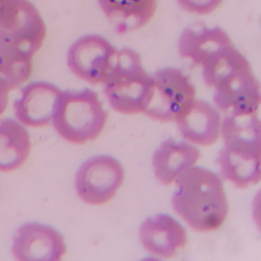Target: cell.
Listing matches in <instances>:
<instances>
[{
	"mask_svg": "<svg viewBox=\"0 0 261 261\" xmlns=\"http://www.w3.org/2000/svg\"><path fill=\"white\" fill-rule=\"evenodd\" d=\"M118 50L98 35H87L76 40L67 53L70 71L81 80L97 85L105 84L109 77Z\"/></svg>",
	"mask_w": 261,
	"mask_h": 261,
	"instance_id": "cell-7",
	"label": "cell"
},
{
	"mask_svg": "<svg viewBox=\"0 0 261 261\" xmlns=\"http://www.w3.org/2000/svg\"><path fill=\"white\" fill-rule=\"evenodd\" d=\"M152 96L143 114L160 123L175 122L196 96L189 76L178 68L159 70L152 76Z\"/></svg>",
	"mask_w": 261,
	"mask_h": 261,
	"instance_id": "cell-6",
	"label": "cell"
},
{
	"mask_svg": "<svg viewBox=\"0 0 261 261\" xmlns=\"http://www.w3.org/2000/svg\"><path fill=\"white\" fill-rule=\"evenodd\" d=\"M20 98L14 102L17 120L29 127L41 128L53 122L62 91L46 82L30 83L22 88Z\"/></svg>",
	"mask_w": 261,
	"mask_h": 261,
	"instance_id": "cell-10",
	"label": "cell"
},
{
	"mask_svg": "<svg viewBox=\"0 0 261 261\" xmlns=\"http://www.w3.org/2000/svg\"><path fill=\"white\" fill-rule=\"evenodd\" d=\"M47 36L45 22L29 0H0V42L34 56Z\"/></svg>",
	"mask_w": 261,
	"mask_h": 261,
	"instance_id": "cell-5",
	"label": "cell"
},
{
	"mask_svg": "<svg viewBox=\"0 0 261 261\" xmlns=\"http://www.w3.org/2000/svg\"><path fill=\"white\" fill-rule=\"evenodd\" d=\"M121 163L109 155H97L85 161L77 170L75 189L85 203L100 205L112 200L124 181Z\"/></svg>",
	"mask_w": 261,
	"mask_h": 261,
	"instance_id": "cell-8",
	"label": "cell"
},
{
	"mask_svg": "<svg viewBox=\"0 0 261 261\" xmlns=\"http://www.w3.org/2000/svg\"><path fill=\"white\" fill-rule=\"evenodd\" d=\"M200 157L201 152L195 146L168 139L160 144L152 156L155 178L164 186H169L185 171L192 167Z\"/></svg>",
	"mask_w": 261,
	"mask_h": 261,
	"instance_id": "cell-14",
	"label": "cell"
},
{
	"mask_svg": "<svg viewBox=\"0 0 261 261\" xmlns=\"http://www.w3.org/2000/svg\"><path fill=\"white\" fill-rule=\"evenodd\" d=\"M175 122L181 136L198 146L215 144L221 134V115L204 100L195 99Z\"/></svg>",
	"mask_w": 261,
	"mask_h": 261,
	"instance_id": "cell-13",
	"label": "cell"
},
{
	"mask_svg": "<svg viewBox=\"0 0 261 261\" xmlns=\"http://www.w3.org/2000/svg\"><path fill=\"white\" fill-rule=\"evenodd\" d=\"M105 93L113 110L133 115L144 113L150 101L153 80L143 68L140 55L123 48L105 84Z\"/></svg>",
	"mask_w": 261,
	"mask_h": 261,
	"instance_id": "cell-4",
	"label": "cell"
},
{
	"mask_svg": "<svg viewBox=\"0 0 261 261\" xmlns=\"http://www.w3.org/2000/svg\"><path fill=\"white\" fill-rule=\"evenodd\" d=\"M13 256L20 261H59L67 252L63 236L46 224L29 222L14 235Z\"/></svg>",
	"mask_w": 261,
	"mask_h": 261,
	"instance_id": "cell-9",
	"label": "cell"
},
{
	"mask_svg": "<svg viewBox=\"0 0 261 261\" xmlns=\"http://www.w3.org/2000/svg\"><path fill=\"white\" fill-rule=\"evenodd\" d=\"M140 241L151 254L170 259L186 247V229L175 218L160 214L147 218L140 228Z\"/></svg>",
	"mask_w": 261,
	"mask_h": 261,
	"instance_id": "cell-11",
	"label": "cell"
},
{
	"mask_svg": "<svg viewBox=\"0 0 261 261\" xmlns=\"http://www.w3.org/2000/svg\"><path fill=\"white\" fill-rule=\"evenodd\" d=\"M99 6L118 34L146 27L157 9L156 0H97Z\"/></svg>",
	"mask_w": 261,
	"mask_h": 261,
	"instance_id": "cell-15",
	"label": "cell"
},
{
	"mask_svg": "<svg viewBox=\"0 0 261 261\" xmlns=\"http://www.w3.org/2000/svg\"><path fill=\"white\" fill-rule=\"evenodd\" d=\"M30 134L13 119L0 120V172H11L27 161L31 152Z\"/></svg>",
	"mask_w": 261,
	"mask_h": 261,
	"instance_id": "cell-17",
	"label": "cell"
},
{
	"mask_svg": "<svg viewBox=\"0 0 261 261\" xmlns=\"http://www.w3.org/2000/svg\"><path fill=\"white\" fill-rule=\"evenodd\" d=\"M259 155L237 153L223 148L217 163L221 169V176L231 181L238 189H247L260 181Z\"/></svg>",
	"mask_w": 261,
	"mask_h": 261,
	"instance_id": "cell-18",
	"label": "cell"
},
{
	"mask_svg": "<svg viewBox=\"0 0 261 261\" xmlns=\"http://www.w3.org/2000/svg\"><path fill=\"white\" fill-rule=\"evenodd\" d=\"M179 7L187 13L204 16L213 13L223 0H176Z\"/></svg>",
	"mask_w": 261,
	"mask_h": 261,
	"instance_id": "cell-20",
	"label": "cell"
},
{
	"mask_svg": "<svg viewBox=\"0 0 261 261\" xmlns=\"http://www.w3.org/2000/svg\"><path fill=\"white\" fill-rule=\"evenodd\" d=\"M10 91L8 86L0 77V116L5 112L7 107H8Z\"/></svg>",
	"mask_w": 261,
	"mask_h": 261,
	"instance_id": "cell-21",
	"label": "cell"
},
{
	"mask_svg": "<svg viewBox=\"0 0 261 261\" xmlns=\"http://www.w3.org/2000/svg\"><path fill=\"white\" fill-rule=\"evenodd\" d=\"M221 134L225 149L261 155L260 121L256 114L226 116L221 122Z\"/></svg>",
	"mask_w": 261,
	"mask_h": 261,
	"instance_id": "cell-16",
	"label": "cell"
},
{
	"mask_svg": "<svg viewBox=\"0 0 261 261\" xmlns=\"http://www.w3.org/2000/svg\"><path fill=\"white\" fill-rule=\"evenodd\" d=\"M108 114L92 90L62 91L53 123L68 143L83 145L97 140L105 129Z\"/></svg>",
	"mask_w": 261,
	"mask_h": 261,
	"instance_id": "cell-3",
	"label": "cell"
},
{
	"mask_svg": "<svg viewBox=\"0 0 261 261\" xmlns=\"http://www.w3.org/2000/svg\"><path fill=\"white\" fill-rule=\"evenodd\" d=\"M204 83L215 88L217 108L233 115L256 114L261 102L260 85L246 58L230 47L202 67Z\"/></svg>",
	"mask_w": 261,
	"mask_h": 261,
	"instance_id": "cell-1",
	"label": "cell"
},
{
	"mask_svg": "<svg viewBox=\"0 0 261 261\" xmlns=\"http://www.w3.org/2000/svg\"><path fill=\"white\" fill-rule=\"evenodd\" d=\"M228 35L220 27L207 28L195 23L185 29L178 39L180 56L190 59L195 65H205L223 50L232 46Z\"/></svg>",
	"mask_w": 261,
	"mask_h": 261,
	"instance_id": "cell-12",
	"label": "cell"
},
{
	"mask_svg": "<svg viewBox=\"0 0 261 261\" xmlns=\"http://www.w3.org/2000/svg\"><path fill=\"white\" fill-rule=\"evenodd\" d=\"M174 211L200 233L218 230L228 213V203L221 180L212 171L192 166L175 180Z\"/></svg>",
	"mask_w": 261,
	"mask_h": 261,
	"instance_id": "cell-2",
	"label": "cell"
},
{
	"mask_svg": "<svg viewBox=\"0 0 261 261\" xmlns=\"http://www.w3.org/2000/svg\"><path fill=\"white\" fill-rule=\"evenodd\" d=\"M33 56L0 42V77L10 91L22 86L33 73Z\"/></svg>",
	"mask_w": 261,
	"mask_h": 261,
	"instance_id": "cell-19",
	"label": "cell"
}]
</instances>
